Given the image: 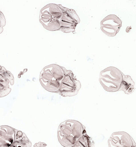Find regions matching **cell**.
I'll return each instance as SVG.
<instances>
[{"label": "cell", "instance_id": "52a82bcc", "mask_svg": "<svg viewBox=\"0 0 136 147\" xmlns=\"http://www.w3.org/2000/svg\"><path fill=\"white\" fill-rule=\"evenodd\" d=\"M134 82L130 77L124 75L119 90H123L126 94H130L134 89Z\"/></svg>", "mask_w": 136, "mask_h": 147}, {"label": "cell", "instance_id": "5b68a950", "mask_svg": "<svg viewBox=\"0 0 136 147\" xmlns=\"http://www.w3.org/2000/svg\"><path fill=\"white\" fill-rule=\"evenodd\" d=\"M108 144L110 147H136L135 143L132 138L123 131L113 133L108 140Z\"/></svg>", "mask_w": 136, "mask_h": 147}, {"label": "cell", "instance_id": "3957f363", "mask_svg": "<svg viewBox=\"0 0 136 147\" xmlns=\"http://www.w3.org/2000/svg\"><path fill=\"white\" fill-rule=\"evenodd\" d=\"M85 127L79 122L67 120L59 125L58 131L59 141L65 147H73L77 141L86 133Z\"/></svg>", "mask_w": 136, "mask_h": 147}, {"label": "cell", "instance_id": "277c9868", "mask_svg": "<svg viewBox=\"0 0 136 147\" xmlns=\"http://www.w3.org/2000/svg\"><path fill=\"white\" fill-rule=\"evenodd\" d=\"M122 21L115 15L111 14L105 17L100 23V28L106 35L110 37L115 36L122 26Z\"/></svg>", "mask_w": 136, "mask_h": 147}, {"label": "cell", "instance_id": "7a4b0ae2", "mask_svg": "<svg viewBox=\"0 0 136 147\" xmlns=\"http://www.w3.org/2000/svg\"><path fill=\"white\" fill-rule=\"evenodd\" d=\"M40 11V22L49 30H59L66 33L73 32L80 22L79 18L74 10L60 5L48 4Z\"/></svg>", "mask_w": 136, "mask_h": 147}, {"label": "cell", "instance_id": "8992f818", "mask_svg": "<svg viewBox=\"0 0 136 147\" xmlns=\"http://www.w3.org/2000/svg\"><path fill=\"white\" fill-rule=\"evenodd\" d=\"M0 127V146H9L13 142L15 138V133L13 129L7 126V131H6L5 126Z\"/></svg>", "mask_w": 136, "mask_h": 147}, {"label": "cell", "instance_id": "ba28073f", "mask_svg": "<svg viewBox=\"0 0 136 147\" xmlns=\"http://www.w3.org/2000/svg\"><path fill=\"white\" fill-rule=\"evenodd\" d=\"M91 142L86 133L80 137L76 142L73 147H88L91 146Z\"/></svg>", "mask_w": 136, "mask_h": 147}, {"label": "cell", "instance_id": "6da1fadb", "mask_svg": "<svg viewBox=\"0 0 136 147\" xmlns=\"http://www.w3.org/2000/svg\"><path fill=\"white\" fill-rule=\"evenodd\" d=\"M40 81L46 90L63 96L75 95L81 87L80 82L71 71L55 64L43 68L40 73Z\"/></svg>", "mask_w": 136, "mask_h": 147}]
</instances>
